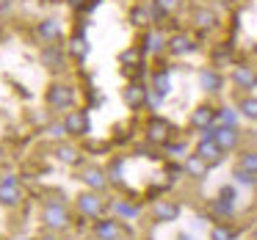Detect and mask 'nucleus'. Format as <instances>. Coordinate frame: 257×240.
Wrapping results in <instances>:
<instances>
[{"instance_id": "16", "label": "nucleus", "mask_w": 257, "mask_h": 240, "mask_svg": "<svg viewBox=\"0 0 257 240\" xmlns=\"http://www.w3.org/2000/svg\"><path fill=\"white\" fill-rule=\"evenodd\" d=\"M119 234H122V229H119L116 221H100L97 223V237L100 240H116Z\"/></svg>"}, {"instance_id": "26", "label": "nucleus", "mask_w": 257, "mask_h": 240, "mask_svg": "<svg viewBox=\"0 0 257 240\" xmlns=\"http://www.w3.org/2000/svg\"><path fill=\"white\" fill-rule=\"evenodd\" d=\"M240 168L257 174V152H243V155H240Z\"/></svg>"}, {"instance_id": "15", "label": "nucleus", "mask_w": 257, "mask_h": 240, "mask_svg": "<svg viewBox=\"0 0 257 240\" xmlns=\"http://www.w3.org/2000/svg\"><path fill=\"white\" fill-rule=\"evenodd\" d=\"M144 100H147V89H144V86H139V83L127 86V91H124V102H127V105L139 108V105H144Z\"/></svg>"}, {"instance_id": "35", "label": "nucleus", "mask_w": 257, "mask_h": 240, "mask_svg": "<svg viewBox=\"0 0 257 240\" xmlns=\"http://www.w3.org/2000/svg\"><path fill=\"white\" fill-rule=\"evenodd\" d=\"M180 174H185V168H180V166H169V177H172V179H180Z\"/></svg>"}, {"instance_id": "6", "label": "nucleus", "mask_w": 257, "mask_h": 240, "mask_svg": "<svg viewBox=\"0 0 257 240\" xmlns=\"http://www.w3.org/2000/svg\"><path fill=\"white\" fill-rule=\"evenodd\" d=\"M213 141H216L224 152H229V149L238 146V130H235V127H224V124H221V127H216V138H213Z\"/></svg>"}, {"instance_id": "19", "label": "nucleus", "mask_w": 257, "mask_h": 240, "mask_svg": "<svg viewBox=\"0 0 257 240\" xmlns=\"http://www.w3.org/2000/svg\"><path fill=\"white\" fill-rule=\"evenodd\" d=\"M58 34H61V28H58V23H56V20H45V23L39 25V36H42L45 42L58 39Z\"/></svg>"}, {"instance_id": "10", "label": "nucleus", "mask_w": 257, "mask_h": 240, "mask_svg": "<svg viewBox=\"0 0 257 240\" xmlns=\"http://www.w3.org/2000/svg\"><path fill=\"white\" fill-rule=\"evenodd\" d=\"M169 122H163V119H152L150 127H147V133H150V141L152 144H166L169 141Z\"/></svg>"}, {"instance_id": "18", "label": "nucleus", "mask_w": 257, "mask_h": 240, "mask_svg": "<svg viewBox=\"0 0 257 240\" xmlns=\"http://www.w3.org/2000/svg\"><path fill=\"white\" fill-rule=\"evenodd\" d=\"M194 23H196V28L207 31V28H213L218 20H216V14H213L210 9H196V12H194Z\"/></svg>"}, {"instance_id": "12", "label": "nucleus", "mask_w": 257, "mask_h": 240, "mask_svg": "<svg viewBox=\"0 0 257 240\" xmlns=\"http://www.w3.org/2000/svg\"><path fill=\"white\" fill-rule=\"evenodd\" d=\"M199 83H202V89L205 91H221V86H224V78L216 72V69H202L199 72Z\"/></svg>"}, {"instance_id": "4", "label": "nucleus", "mask_w": 257, "mask_h": 240, "mask_svg": "<svg viewBox=\"0 0 257 240\" xmlns=\"http://www.w3.org/2000/svg\"><path fill=\"white\" fill-rule=\"evenodd\" d=\"M152 215H155V221H161V223H172V221H177V218H180V204H177V201L161 199L155 204V210H152Z\"/></svg>"}, {"instance_id": "23", "label": "nucleus", "mask_w": 257, "mask_h": 240, "mask_svg": "<svg viewBox=\"0 0 257 240\" xmlns=\"http://www.w3.org/2000/svg\"><path fill=\"white\" fill-rule=\"evenodd\" d=\"M240 113L246 119H257V97H243L240 100Z\"/></svg>"}, {"instance_id": "22", "label": "nucleus", "mask_w": 257, "mask_h": 240, "mask_svg": "<svg viewBox=\"0 0 257 240\" xmlns=\"http://www.w3.org/2000/svg\"><path fill=\"white\" fill-rule=\"evenodd\" d=\"M155 89H158V94H163L166 97L169 91H172V80H169V72H155Z\"/></svg>"}, {"instance_id": "14", "label": "nucleus", "mask_w": 257, "mask_h": 240, "mask_svg": "<svg viewBox=\"0 0 257 240\" xmlns=\"http://www.w3.org/2000/svg\"><path fill=\"white\" fill-rule=\"evenodd\" d=\"M185 174L188 177H196V179H202L207 174V163L202 160L199 155H191L188 160H185Z\"/></svg>"}, {"instance_id": "25", "label": "nucleus", "mask_w": 257, "mask_h": 240, "mask_svg": "<svg viewBox=\"0 0 257 240\" xmlns=\"http://www.w3.org/2000/svg\"><path fill=\"white\" fill-rule=\"evenodd\" d=\"M235 182H240V185H249V188H251V185H254L257 182V174H251V171H246V168H235Z\"/></svg>"}, {"instance_id": "31", "label": "nucleus", "mask_w": 257, "mask_h": 240, "mask_svg": "<svg viewBox=\"0 0 257 240\" xmlns=\"http://www.w3.org/2000/svg\"><path fill=\"white\" fill-rule=\"evenodd\" d=\"M133 20H136V25H147V23H150V14H147V9H136V12H133Z\"/></svg>"}, {"instance_id": "8", "label": "nucleus", "mask_w": 257, "mask_h": 240, "mask_svg": "<svg viewBox=\"0 0 257 240\" xmlns=\"http://www.w3.org/2000/svg\"><path fill=\"white\" fill-rule=\"evenodd\" d=\"M0 201L3 204H17L20 201V190H17V177H6L0 182Z\"/></svg>"}, {"instance_id": "20", "label": "nucleus", "mask_w": 257, "mask_h": 240, "mask_svg": "<svg viewBox=\"0 0 257 240\" xmlns=\"http://www.w3.org/2000/svg\"><path fill=\"white\" fill-rule=\"evenodd\" d=\"M163 34H158V31H152V34H147V39H144V47L150 53H158V50H163Z\"/></svg>"}, {"instance_id": "3", "label": "nucleus", "mask_w": 257, "mask_h": 240, "mask_svg": "<svg viewBox=\"0 0 257 240\" xmlns=\"http://www.w3.org/2000/svg\"><path fill=\"white\" fill-rule=\"evenodd\" d=\"M213 212L221 218H229L235 212V188H221L218 199L213 201Z\"/></svg>"}, {"instance_id": "33", "label": "nucleus", "mask_w": 257, "mask_h": 240, "mask_svg": "<svg viewBox=\"0 0 257 240\" xmlns=\"http://www.w3.org/2000/svg\"><path fill=\"white\" fill-rule=\"evenodd\" d=\"M169 155L183 157V155H185V144H169Z\"/></svg>"}, {"instance_id": "24", "label": "nucleus", "mask_w": 257, "mask_h": 240, "mask_svg": "<svg viewBox=\"0 0 257 240\" xmlns=\"http://www.w3.org/2000/svg\"><path fill=\"white\" fill-rule=\"evenodd\" d=\"M216 119L224 124V127H235V124H238V113H235L232 108H221V111L216 113Z\"/></svg>"}, {"instance_id": "27", "label": "nucleus", "mask_w": 257, "mask_h": 240, "mask_svg": "<svg viewBox=\"0 0 257 240\" xmlns=\"http://www.w3.org/2000/svg\"><path fill=\"white\" fill-rule=\"evenodd\" d=\"M113 210H116L119 215H124V218H136V215H139V207L127 204V201H116V204H113Z\"/></svg>"}, {"instance_id": "21", "label": "nucleus", "mask_w": 257, "mask_h": 240, "mask_svg": "<svg viewBox=\"0 0 257 240\" xmlns=\"http://www.w3.org/2000/svg\"><path fill=\"white\" fill-rule=\"evenodd\" d=\"M83 179H86V185H91V188H105V177H102V171H97V168H89V171L83 174Z\"/></svg>"}, {"instance_id": "13", "label": "nucleus", "mask_w": 257, "mask_h": 240, "mask_svg": "<svg viewBox=\"0 0 257 240\" xmlns=\"http://www.w3.org/2000/svg\"><path fill=\"white\" fill-rule=\"evenodd\" d=\"M78 207H80V212H83V215H91V218H97L102 212V201L97 199L94 193H83L78 199Z\"/></svg>"}, {"instance_id": "7", "label": "nucleus", "mask_w": 257, "mask_h": 240, "mask_svg": "<svg viewBox=\"0 0 257 240\" xmlns=\"http://www.w3.org/2000/svg\"><path fill=\"white\" fill-rule=\"evenodd\" d=\"M213 122H216V111H213L210 105H199L194 113H191V124H194V127H199V130L213 127Z\"/></svg>"}, {"instance_id": "32", "label": "nucleus", "mask_w": 257, "mask_h": 240, "mask_svg": "<svg viewBox=\"0 0 257 240\" xmlns=\"http://www.w3.org/2000/svg\"><path fill=\"white\" fill-rule=\"evenodd\" d=\"M45 58L53 64V69H58V67H61V56H58L56 50H47V53H45Z\"/></svg>"}, {"instance_id": "36", "label": "nucleus", "mask_w": 257, "mask_h": 240, "mask_svg": "<svg viewBox=\"0 0 257 240\" xmlns=\"http://www.w3.org/2000/svg\"><path fill=\"white\" fill-rule=\"evenodd\" d=\"M45 240H56V237H45Z\"/></svg>"}, {"instance_id": "9", "label": "nucleus", "mask_w": 257, "mask_h": 240, "mask_svg": "<svg viewBox=\"0 0 257 240\" xmlns=\"http://www.w3.org/2000/svg\"><path fill=\"white\" fill-rule=\"evenodd\" d=\"M64 127H67V133H72V135H83L86 130H89V119H86V113L72 111V113H67Z\"/></svg>"}, {"instance_id": "11", "label": "nucleus", "mask_w": 257, "mask_h": 240, "mask_svg": "<svg viewBox=\"0 0 257 240\" xmlns=\"http://www.w3.org/2000/svg\"><path fill=\"white\" fill-rule=\"evenodd\" d=\"M232 80H235L238 89H254L257 86V72L251 67H238L232 72Z\"/></svg>"}, {"instance_id": "28", "label": "nucleus", "mask_w": 257, "mask_h": 240, "mask_svg": "<svg viewBox=\"0 0 257 240\" xmlns=\"http://www.w3.org/2000/svg\"><path fill=\"white\" fill-rule=\"evenodd\" d=\"M58 157H61L64 163H78L80 160L78 149H72V146H58Z\"/></svg>"}, {"instance_id": "17", "label": "nucleus", "mask_w": 257, "mask_h": 240, "mask_svg": "<svg viewBox=\"0 0 257 240\" xmlns=\"http://www.w3.org/2000/svg\"><path fill=\"white\" fill-rule=\"evenodd\" d=\"M169 47H172V53H174V56H185V53H194V50H196V45L188 39V36H183V34H180V36H174V39L169 42Z\"/></svg>"}, {"instance_id": "30", "label": "nucleus", "mask_w": 257, "mask_h": 240, "mask_svg": "<svg viewBox=\"0 0 257 240\" xmlns=\"http://www.w3.org/2000/svg\"><path fill=\"white\" fill-rule=\"evenodd\" d=\"M69 50H72V53H75V56H78V58H83L86 53H89V45H86L83 39H75L72 45H69Z\"/></svg>"}, {"instance_id": "34", "label": "nucleus", "mask_w": 257, "mask_h": 240, "mask_svg": "<svg viewBox=\"0 0 257 240\" xmlns=\"http://www.w3.org/2000/svg\"><path fill=\"white\" fill-rule=\"evenodd\" d=\"M155 3H158V6H161L166 14L172 12V9H177V0H155Z\"/></svg>"}, {"instance_id": "2", "label": "nucleus", "mask_w": 257, "mask_h": 240, "mask_svg": "<svg viewBox=\"0 0 257 240\" xmlns=\"http://www.w3.org/2000/svg\"><path fill=\"white\" fill-rule=\"evenodd\" d=\"M196 155H199L202 160L207 163V166H216V163H221L224 149H221V146H218L213 138H202L199 146H196Z\"/></svg>"}, {"instance_id": "5", "label": "nucleus", "mask_w": 257, "mask_h": 240, "mask_svg": "<svg viewBox=\"0 0 257 240\" xmlns=\"http://www.w3.org/2000/svg\"><path fill=\"white\" fill-rule=\"evenodd\" d=\"M47 102H50L53 108H61V111H67V108L72 105V91H69L67 86H53L50 94H47Z\"/></svg>"}, {"instance_id": "1", "label": "nucleus", "mask_w": 257, "mask_h": 240, "mask_svg": "<svg viewBox=\"0 0 257 240\" xmlns=\"http://www.w3.org/2000/svg\"><path fill=\"white\" fill-rule=\"evenodd\" d=\"M42 221H45V226H50V229H64L69 223V212H67L64 204L50 201V204L45 207V212H42Z\"/></svg>"}, {"instance_id": "29", "label": "nucleus", "mask_w": 257, "mask_h": 240, "mask_svg": "<svg viewBox=\"0 0 257 240\" xmlns=\"http://www.w3.org/2000/svg\"><path fill=\"white\" fill-rule=\"evenodd\" d=\"M210 237L213 240H235V232H232V229H227V226H213Z\"/></svg>"}]
</instances>
